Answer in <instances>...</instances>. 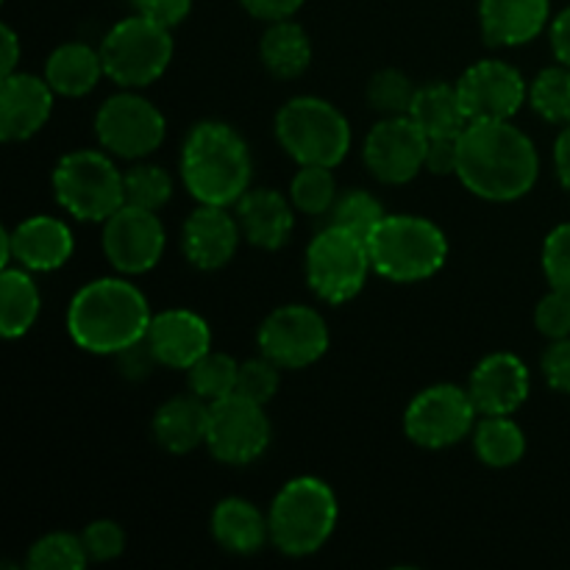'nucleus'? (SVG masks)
Returning a JSON list of instances; mask_svg holds the SVG:
<instances>
[{
    "label": "nucleus",
    "instance_id": "obj_1",
    "mask_svg": "<svg viewBox=\"0 0 570 570\" xmlns=\"http://www.w3.org/2000/svg\"><path fill=\"white\" fill-rule=\"evenodd\" d=\"M540 176L538 148L510 120L468 122L460 134L456 178L476 198L510 204L523 198Z\"/></svg>",
    "mask_w": 570,
    "mask_h": 570
},
{
    "label": "nucleus",
    "instance_id": "obj_2",
    "mask_svg": "<svg viewBox=\"0 0 570 570\" xmlns=\"http://www.w3.org/2000/svg\"><path fill=\"white\" fill-rule=\"evenodd\" d=\"M154 315L145 295L126 278H98L78 289L67 309V332L78 348L115 356L148 337Z\"/></svg>",
    "mask_w": 570,
    "mask_h": 570
},
{
    "label": "nucleus",
    "instance_id": "obj_3",
    "mask_svg": "<svg viewBox=\"0 0 570 570\" xmlns=\"http://www.w3.org/2000/svg\"><path fill=\"white\" fill-rule=\"evenodd\" d=\"M248 142L226 122L193 126L181 148V181L198 204L232 206L250 187Z\"/></svg>",
    "mask_w": 570,
    "mask_h": 570
},
{
    "label": "nucleus",
    "instance_id": "obj_4",
    "mask_svg": "<svg viewBox=\"0 0 570 570\" xmlns=\"http://www.w3.org/2000/svg\"><path fill=\"white\" fill-rule=\"evenodd\" d=\"M337 495L315 476L284 484L271 504V543L287 557H309L326 546L337 527Z\"/></svg>",
    "mask_w": 570,
    "mask_h": 570
},
{
    "label": "nucleus",
    "instance_id": "obj_5",
    "mask_svg": "<svg viewBox=\"0 0 570 570\" xmlns=\"http://www.w3.org/2000/svg\"><path fill=\"white\" fill-rule=\"evenodd\" d=\"M373 271L387 282L412 284L432 278L449 259V239L434 226L415 215H387L367 239Z\"/></svg>",
    "mask_w": 570,
    "mask_h": 570
},
{
    "label": "nucleus",
    "instance_id": "obj_6",
    "mask_svg": "<svg viewBox=\"0 0 570 570\" xmlns=\"http://www.w3.org/2000/svg\"><path fill=\"white\" fill-rule=\"evenodd\" d=\"M276 139L298 165L337 167L351 150V126L334 104L301 95L278 109Z\"/></svg>",
    "mask_w": 570,
    "mask_h": 570
},
{
    "label": "nucleus",
    "instance_id": "obj_7",
    "mask_svg": "<svg viewBox=\"0 0 570 570\" xmlns=\"http://www.w3.org/2000/svg\"><path fill=\"white\" fill-rule=\"evenodd\" d=\"M53 195L76 220L106 223L122 204V173L100 150H72L53 170Z\"/></svg>",
    "mask_w": 570,
    "mask_h": 570
},
{
    "label": "nucleus",
    "instance_id": "obj_8",
    "mask_svg": "<svg viewBox=\"0 0 570 570\" xmlns=\"http://www.w3.org/2000/svg\"><path fill=\"white\" fill-rule=\"evenodd\" d=\"M104 70L117 87L139 89L165 76L173 59L170 28L137 14L120 20L100 45Z\"/></svg>",
    "mask_w": 570,
    "mask_h": 570
},
{
    "label": "nucleus",
    "instance_id": "obj_9",
    "mask_svg": "<svg viewBox=\"0 0 570 570\" xmlns=\"http://www.w3.org/2000/svg\"><path fill=\"white\" fill-rule=\"evenodd\" d=\"M371 271L365 239L332 223L306 248V284L326 304L337 306L360 295Z\"/></svg>",
    "mask_w": 570,
    "mask_h": 570
},
{
    "label": "nucleus",
    "instance_id": "obj_10",
    "mask_svg": "<svg viewBox=\"0 0 570 570\" xmlns=\"http://www.w3.org/2000/svg\"><path fill=\"white\" fill-rule=\"evenodd\" d=\"M476 415L468 390L456 384H434L410 401L404 432L421 449L440 451L465 440L473 432Z\"/></svg>",
    "mask_w": 570,
    "mask_h": 570
},
{
    "label": "nucleus",
    "instance_id": "obj_11",
    "mask_svg": "<svg viewBox=\"0 0 570 570\" xmlns=\"http://www.w3.org/2000/svg\"><path fill=\"white\" fill-rule=\"evenodd\" d=\"M165 115L148 98L120 92L95 115V134L109 154L122 159H145L165 142Z\"/></svg>",
    "mask_w": 570,
    "mask_h": 570
},
{
    "label": "nucleus",
    "instance_id": "obj_12",
    "mask_svg": "<svg viewBox=\"0 0 570 570\" xmlns=\"http://www.w3.org/2000/svg\"><path fill=\"white\" fill-rule=\"evenodd\" d=\"M271 445V421L262 404L232 393L209 404V434L206 449L226 465H248L259 460Z\"/></svg>",
    "mask_w": 570,
    "mask_h": 570
},
{
    "label": "nucleus",
    "instance_id": "obj_13",
    "mask_svg": "<svg viewBox=\"0 0 570 570\" xmlns=\"http://www.w3.org/2000/svg\"><path fill=\"white\" fill-rule=\"evenodd\" d=\"M256 340H259L262 356L273 360L278 367L298 371V367L315 365L326 354L328 326L321 312L312 306L289 304L278 306L265 317Z\"/></svg>",
    "mask_w": 570,
    "mask_h": 570
},
{
    "label": "nucleus",
    "instance_id": "obj_14",
    "mask_svg": "<svg viewBox=\"0 0 570 570\" xmlns=\"http://www.w3.org/2000/svg\"><path fill=\"white\" fill-rule=\"evenodd\" d=\"M429 137L410 115L384 117L365 137V167L382 184L399 187L426 167Z\"/></svg>",
    "mask_w": 570,
    "mask_h": 570
},
{
    "label": "nucleus",
    "instance_id": "obj_15",
    "mask_svg": "<svg viewBox=\"0 0 570 570\" xmlns=\"http://www.w3.org/2000/svg\"><path fill=\"white\" fill-rule=\"evenodd\" d=\"M456 92L471 122L512 120L529 98L521 70L501 59H484L468 67L456 81Z\"/></svg>",
    "mask_w": 570,
    "mask_h": 570
},
{
    "label": "nucleus",
    "instance_id": "obj_16",
    "mask_svg": "<svg viewBox=\"0 0 570 570\" xmlns=\"http://www.w3.org/2000/svg\"><path fill=\"white\" fill-rule=\"evenodd\" d=\"M104 254L126 276L154 271L165 254V226L156 212L122 204L104 223Z\"/></svg>",
    "mask_w": 570,
    "mask_h": 570
},
{
    "label": "nucleus",
    "instance_id": "obj_17",
    "mask_svg": "<svg viewBox=\"0 0 570 570\" xmlns=\"http://www.w3.org/2000/svg\"><path fill=\"white\" fill-rule=\"evenodd\" d=\"M72 248H76V239L67 223L50 215H33L22 220L14 232L3 234L0 265L9 267V262L17 259L26 271L50 273L70 262Z\"/></svg>",
    "mask_w": 570,
    "mask_h": 570
},
{
    "label": "nucleus",
    "instance_id": "obj_18",
    "mask_svg": "<svg viewBox=\"0 0 570 570\" xmlns=\"http://www.w3.org/2000/svg\"><path fill=\"white\" fill-rule=\"evenodd\" d=\"M239 237L243 228L237 215H228L226 206L200 204L184 220L181 248L189 265L198 271H220L237 254Z\"/></svg>",
    "mask_w": 570,
    "mask_h": 570
},
{
    "label": "nucleus",
    "instance_id": "obj_19",
    "mask_svg": "<svg viewBox=\"0 0 570 570\" xmlns=\"http://www.w3.org/2000/svg\"><path fill=\"white\" fill-rule=\"evenodd\" d=\"M53 89L31 72H11L0 83V139L22 142L42 131L53 111Z\"/></svg>",
    "mask_w": 570,
    "mask_h": 570
},
{
    "label": "nucleus",
    "instance_id": "obj_20",
    "mask_svg": "<svg viewBox=\"0 0 570 570\" xmlns=\"http://www.w3.org/2000/svg\"><path fill=\"white\" fill-rule=\"evenodd\" d=\"M479 415H512L529 399V367L515 354L484 356L468 384Z\"/></svg>",
    "mask_w": 570,
    "mask_h": 570
},
{
    "label": "nucleus",
    "instance_id": "obj_21",
    "mask_svg": "<svg viewBox=\"0 0 570 570\" xmlns=\"http://www.w3.org/2000/svg\"><path fill=\"white\" fill-rule=\"evenodd\" d=\"M148 340L165 367L189 371L206 351H212V332L200 315L189 309H165L150 321Z\"/></svg>",
    "mask_w": 570,
    "mask_h": 570
},
{
    "label": "nucleus",
    "instance_id": "obj_22",
    "mask_svg": "<svg viewBox=\"0 0 570 570\" xmlns=\"http://www.w3.org/2000/svg\"><path fill=\"white\" fill-rule=\"evenodd\" d=\"M549 0H479L484 42L493 48L532 42L549 22Z\"/></svg>",
    "mask_w": 570,
    "mask_h": 570
},
{
    "label": "nucleus",
    "instance_id": "obj_23",
    "mask_svg": "<svg viewBox=\"0 0 570 570\" xmlns=\"http://www.w3.org/2000/svg\"><path fill=\"white\" fill-rule=\"evenodd\" d=\"M243 237L262 250H278L293 232V206L276 189H248L237 200Z\"/></svg>",
    "mask_w": 570,
    "mask_h": 570
},
{
    "label": "nucleus",
    "instance_id": "obj_24",
    "mask_svg": "<svg viewBox=\"0 0 570 570\" xmlns=\"http://www.w3.org/2000/svg\"><path fill=\"white\" fill-rule=\"evenodd\" d=\"M209 434V401L198 395H176L154 415V438L170 454H189L206 445Z\"/></svg>",
    "mask_w": 570,
    "mask_h": 570
},
{
    "label": "nucleus",
    "instance_id": "obj_25",
    "mask_svg": "<svg viewBox=\"0 0 570 570\" xmlns=\"http://www.w3.org/2000/svg\"><path fill=\"white\" fill-rule=\"evenodd\" d=\"M212 534L232 554L250 557L271 540V521L245 499H223L212 512Z\"/></svg>",
    "mask_w": 570,
    "mask_h": 570
},
{
    "label": "nucleus",
    "instance_id": "obj_26",
    "mask_svg": "<svg viewBox=\"0 0 570 570\" xmlns=\"http://www.w3.org/2000/svg\"><path fill=\"white\" fill-rule=\"evenodd\" d=\"M100 76H106L100 50L89 48L87 42L59 45L45 65V81L56 95H65V98L89 95Z\"/></svg>",
    "mask_w": 570,
    "mask_h": 570
},
{
    "label": "nucleus",
    "instance_id": "obj_27",
    "mask_svg": "<svg viewBox=\"0 0 570 570\" xmlns=\"http://www.w3.org/2000/svg\"><path fill=\"white\" fill-rule=\"evenodd\" d=\"M259 59L271 76L289 81V78H298L309 70L312 42L304 28L293 22V17L271 22V28L262 33Z\"/></svg>",
    "mask_w": 570,
    "mask_h": 570
},
{
    "label": "nucleus",
    "instance_id": "obj_28",
    "mask_svg": "<svg viewBox=\"0 0 570 570\" xmlns=\"http://www.w3.org/2000/svg\"><path fill=\"white\" fill-rule=\"evenodd\" d=\"M410 117L423 128L426 137H460L468 128V115L462 109L456 83H426L415 92Z\"/></svg>",
    "mask_w": 570,
    "mask_h": 570
},
{
    "label": "nucleus",
    "instance_id": "obj_29",
    "mask_svg": "<svg viewBox=\"0 0 570 570\" xmlns=\"http://www.w3.org/2000/svg\"><path fill=\"white\" fill-rule=\"evenodd\" d=\"M39 289L22 271L3 267L0 273V332L6 340H17L31 332L39 317Z\"/></svg>",
    "mask_w": 570,
    "mask_h": 570
},
{
    "label": "nucleus",
    "instance_id": "obj_30",
    "mask_svg": "<svg viewBox=\"0 0 570 570\" xmlns=\"http://www.w3.org/2000/svg\"><path fill=\"white\" fill-rule=\"evenodd\" d=\"M473 451L488 468H512L527 454V438L510 415H484L473 429Z\"/></svg>",
    "mask_w": 570,
    "mask_h": 570
},
{
    "label": "nucleus",
    "instance_id": "obj_31",
    "mask_svg": "<svg viewBox=\"0 0 570 570\" xmlns=\"http://www.w3.org/2000/svg\"><path fill=\"white\" fill-rule=\"evenodd\" d=\"M529 104L554 126H568L570 122V67H546L529 87Z\"/></svg>",
    "mask_w": 570,
    "mask_h": 570
},
{
    "label": "nucleus",
    "instance_id": "obj_32",
    "mask_svg": "<svg viewBox=\"0 0 570 570\" xmlns=\"http://www.w3.org/2000/svg\"><path fill=\"white\" fill-rule=\"evenodd\" d=\"M189 390L204 401H220L226 395L237 393L239 365L228 354L220 351H206L193 367H189Z\"/></svg>",
    "mask_w": 570,
    "mask_h": 570
},
{
    "label": "nucleus",
    "instance_id": "obj_33",
    "mask_svg": "<svg viewBox=\"0 0 570 570\" xmlns=\"http://www.w3.org/2000/svg\"><path fill=\"white\" fill-rule=\"evenodd\" d=\"M289 200L304 215H326L337 200V181H334L332 167L323 165H301L295 173Z\"/></svg>",
    "mask_w": 570,
    "mask_h": 570
},
{
    "label": "nucleus",
    "instance_id": "obj_34",
    "mask_svg": "<svg viewBox=\"0 0 570 570\" xmlns=\"http://www.w3.org/2000/svg\"><path fill=\"white\" fill-rule=\"evenodd\" d=\"M384 217L387 215H384L382 200L367 193V189H348V193L337 195L332 206V226L345 228V232L356 234L365 243Z\"/></svg>",
    "mask_w": 570,
    "mask_h": 570
},
{
    "label": "nucleus",
    "instance_id": "obj_35",
    "mask_svg": "<svg viewBox=\"0 0 570 570\" xmlns=\"http://www.w3.org/2000/svg\"><path fill=\"white\" fill-rule=\"evenodd\" d=\"M126 204L139 209L159 212L173 198V176L159 165H134L122 173Z\"/></svg>",
    "mask_w": 570,
    "mask_h": 570
},
{
    "label": "nucleus",
    "instance_id": "obj_36",
    "mask_svg": "<svg viewBox=\"0 0 570 570\" xmlns=\"http://www.w3.org/2000/svg\"><path fill=\"white\" fill-rule=\"evenodd\" d=\"M89 562L83 540L76 534L53 532L39 538L28 551L31 570H81Z\"/></svg>",
    "mask_w": 570,
    "mask_h": 570
},
{
    "label": "nucleus",
    "instance_id": "obj_37",
    "mask_svg": "<svg viewBox=\"0 0 570 570\" xmlns=\"http://www.w3.org/2000/svg\"><path fill=\"white\" fill-rule=\"evenodd\" d=\"M417 89L412 87L410 76L401 70H379L376 76L367 81V104L371 109L382 111L384 117H399V115H410L412 100H415Z\"/></svg>",
    "mask_w": 570,
    "mask_h": 570
},
{
    "label": "nucleus",
    "instance_id": "obj_38",
    "mask_svg": "<svg viewBox=\"0 0 570 570\" xmlns=\"http://www.w3.org/2000/svg\"><path fill=\"white\" fill-rule=\"evenodd\" d=\"M278 382H282V379H278L276 362L267 360V356H262V360H248L239 365L237 393L265 406L267 401L278 393Z\"/></svg>",
    "mask_w": 570,
    "mask_h": 570
},
{
    "label": "nucleus",
    "instance_id": "obj_39",
    "mask_svg": "<svg viewBox=\"0 0 570 570\" xmlns=\"http://www.w3.org/2000/svg\"><path fill=\"white\" fill-rule=\"evenodd\" d=\"M543 273L551 289L570 295V223H562L543 243Z\"/></svg>",
    "mask_w": 570,
    "mask_h": 570
},
{
    "label": "nucleus",
    "instance_id": "obj_40",
    "mask_svg": "<svg viewBox=\"0 0 570 570\" xmlns=\"http://www.w3.org/2000/svg\"><path fill=\"white\" fill-rule=\"evenodd\" d=\"M83 549L92 562H109L117 560L126 549V534L115 521H92L81 532Z\"/></svg>",
    "mask_w": 570,
    "mask_h": 570
},
{
    "label": "nucleus",
    "instance_id": "obj_41",
    "mask_svg": "<svg viewBox=\"0 0 570 570\" xmlns=\"http://www.w3.org/2000/svg\"><path fill=\"white\" fill-rule=\"evenodd\" d=\"M534 326L549 340L570 337V295L551 289L534 309Z\"/></svg>",
    "mask_w": 570,
    "mask_h": 570
},
{
    "label": "nucleus",
    "instance_id": "obj_42",
    "mask_svg": "<svg viewBox=\"0 0 570 570\" xmlns=\"http://www.w3.org/2000/svg\"><path fill=\"white\" fill-rule=\"evenodd\" d=\"M115 356H117V371H120L128 382H142V379H148L150 373L161 365L148 337L137 340V343H131L128 348L117 351Z\"/></svg>",
    "mask_w": 570,
    "mask_h": 570
},
{
    "label": "nucleus",
    "instance_id": "obj_43",
    "mask_svg": "<svg viewBox=\"0 0 570 570\" xmlns=\"http://www.w3.org/2000/svg\"><path fill=\"white\" fill-rule=\"evenodd\" d=\"M540 371H543L551 390L570 395V337L551 340V345L543 354V362H540Z\"/></svg>",
    "mask_w": 570,
    "mask_h": 570
},
{
    "label": "nucleus",
    "instance_id": "obj_44",
    "mask_svg": "<svg viewBox=\"0 0 570 570\" xmlns=\"http://www.w3.org/2000/svg\"><path fill=\"white\" fill-rule=\"evenodd\" d=\"M426 170L432 176H456V170H460V137H429Z\"/></svg>",
    "mask_w": 570,
    "mask_h": 570
},
{
    "label": "nucleus",
    "instance_id": "obj_45",
    "mask_svg": "<svg viewBox=\"0 0 570 570\" xmlns=\"http://www.w3.org/2000/svg\"><path fill=\"white\" fill-rule=\"evenodd\" d=\"M134 3H137L139 14L167 28L178 26L193 9V0H134Z\"/></svg>",
    "mask_w": 570,
    "mask_h": 570
},
{
    "label": "nucleus",
    "instance_id": "obj_46",
    "mask_svg": "<svg viewBox=\"0 0 570 570\" xmlns=\"http://www.w3.org/2000/svg\"><path fill=\"white\" fill-rule=\"evenodd\" d=\"M243 6L248 9V14L256 17V20L278 22L289 20V17L304 6V0H243Z\"/></svg>",
    "mask_w": 570,
    "mask_h": 570
},
{
    "label": "nucleus",
    "instance_id": "obj_47",
    "mask_svg": "<svg viewBox=\"0 0 570 570\" xmlns=\"http://www.w3.org/2000/svg\"><path fill=\"white\" fill-rule=\"evenodd\" d=\"M551 48L560 65L570 67V6L557 14L554 26H551Z\"/></svg>",
    "mask_w": 570,
    "mask_h": 570
},
{
    "label": "nucleus",
    "instance_id": "obj_48",
    "mask_svg": "<svg viewBox=\"0 0 570 570\" xmlns=\"http://www.w3.org/2000/svg\"><path fill=\"white\" fill-rule=\"evenodd\" d=\"M554 165H557V178H560L562 187L570 193V122L560 131L554 142Z\"/></svg>",
    "mask_w": 570,
    "mask_h": 570
},
{
    "label": "nucleus",
    "instance_id": "obj_49",
    "mask_svg": "<svg viewBox=\"0 0 570 570\" xmlns=\"http://www.w3.org/2000/svg\"><path fill=\"white\" fill-rule=\"evenodd\" d=\"M0 37H3V59H0V72H3V76H11L17 67V61H20V39H17V33L11 31L9 26L0 28Z\"/></svg>",
    "mask_w": 570,
    "mask_h": 570
}]
</instances>
